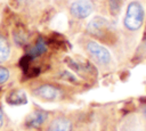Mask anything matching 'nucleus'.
I'll use <instances>...</instances> for the list:
<instances>
[{
	"instance_id": "obj_1",
	"label": "nucleus",
	"mask_w": 146,
	"mask_h": 131,
	"mask_svg": "<svg viewBox=\"0 0 146 131\" xmlns=\"http://www.w3.org/2000/svg\"><path fill=\"white\" fill-rule=\"evenodd\" d=\"M144 7L139 1H131L127 9L123 18V25L129 31H138L144 22Z\"/></svg>"
},
{
	"instance_id": "obj_2",
	"label": "nucleus",
	"mask_w": 146,
	"mask_h": 131,
	"mask_svg": "<svg viewBox=\"0 0 146 131\" xmlns=\"http://www.w3.org/2000/svg\"><path fill=\"white\" fill-rule=\"evenodd\" d=\"M86 50H87L88 55L90 56V58L95 63H97L99 66L107 67L112 64L111 52L108 51L107 48H105L100 43L92 41V40H89L86 42Z\"/></svg>"
},
{
	"instance_id": "obj_3",
	"label": "nucleus",
	"mask_w": 146,
	"mask_h": 131,
	"mask_svg": "<svg viewBox=\"0 0 146 131\" xmlns=\"http://www.w3.org/2000/svg\"><path fill=\"white\" fill-rule=\"evenodd\" d=\"M94 11V2L91 0H74L70 5V14L78 19H84Z\"/></svg>"
},
{
	"instance_id": "obj_4",
	"label": "nucleus",
	"mask_w": 146,
	"mask_h": 131,
	"mask_svg": "<svg viewBox=\"0 0 146 131\" xmlns=\"http://www.w3.org/2000/svg\"><path fill=\"white\" fill-rule=\"evenodd\" d=\"M33 93L38 98L46 100V101H55V100L60 99V97H62L60 89L52 84H49V83H43V84L38 85L33 90Z\"/></svg>"
},
{
	"instance_id": "obj_5",
	"label": "nucleus",
	"mask_w": 146,
	"mask_h": 131,
	"mask_svg": "<svg viewBox=\"0 0 146 131\" xmlns=\"http://www.w3.org/2000/svg\"><path fill=\"white\" fill-rule=\"evenodd\" d=\"M107 27H108V22H107L104 17H102V16H96V17H94V18L88 23V25H87V31H88L90 34L100 38V36L106 32Z\"/></svg>"
},
{
	"instance_id": "obj_6",
	"label": "nucleus",
	"mask_w": 146,
	"mask_h": 131,
	"mask_svg": "<svg viewBox=\"0 0 146 131\" xmlns=\"http://www.w3.org/2000/svg\"><path fill=\"white\" fill-rule=\"evenodd\" d=\"M72 122L65 116L55 117L48 125L47 131H72Z\"/></svg>"
},
{
	"instance_id": "obj_7",
	"label": "nucleus",
	"mask_w": 146,
	"mask_h": 131,
	"mask_svg": "<svg viewBox=\"0 0 146 131\" xmlns=\"http://www.w3.org/2000/svg\"><path fill=\"white\" fill-rule=\"evenodd\" d=\"M47 118V113L41 112V110H35L34 113H32L27 120H26V124L29 126H33V128H39L41 124H43L44 120Z\"/></svg>"
},
{
	"instance_id": "obj_8",
	"label": "nucleus",
	"mask_w": 146,
	"mask_h": 131,
	"mask_svg": "<svg viewBox=\"0 0 146 131\" xmlns=\"http://www.w3.org/2000/svg\"><path fill=\"white\" fill-rule=\"evenodd\" d=\"M7 101L10 105H22L26 103L25 93L21 90H14L7 96Z\"/></svg>"
},
{
	"instance_id": "obj_9",
	"label": "nucleus",
	"mask_w": 146,
	"mask_h": 131,
	"mask_svg": "<svg viewBox=\"0 0 146 131\" xmlns=\"http://www.w3.org/2000/svg\"><path fill=\"white\" fill-rule=\"evenodd\" d=\"M10 56V44L8 40L0 34V63L6 62Z\"/></svg>"
},
{
	"instance_id": "obj_10",
	"label": "nucleus",
	"mask_w": 146,
	"mask_h": 131,
	"mask_svg": "<svg viewBox=\"0 0 146 131\" xmlns=\"http://www.w3.org/2000/svg\"><path fill=\"white\" fill-rule=\"evenodd\" d=\"M46 50H47L46 42H44L42 39H39V40L36 41V43L32 47V49H31V51H30V57L40 56V55H42Z\"/></svg>"
},
{
	"instance_id": "obj_11",
	"label": "nucleus",
	"mask_w": 146,
	"mask_h": 131,
	"mask_svg": "<svg viewBox=\"0 0 146 131\" xmlns=\"http://www.w3.org/2000/svg\"><path fill=\"white\" fill-rule=\"evenodd\" d=\"M123 131H145V130L137 120H132V121L130 120L127 121L125 124L123 125Z\"/></svg>"
},
{
	"instance_id": "obj_12",
	"label": "nucleus",
	"mask_w": 146,
	"mask_h": 131,
	"mask_svg": "<svg viewBox=\"0 0 146 131\" xmlns=\"http://www.w3.org/2000/svg\"><path fill=\"white\" fill-rule=\"evenodd\" d=\"M9 76H10L9 69H8L7 67L0 66V84L6 83V82L9 80Z\"/></svg>"
},
{
	"instance_id": "obj_13",
	"label": "nucleus",
	"mask_w": 146,
	"mask_h": 131,
	"mask_svg": "<svg viewBox=\"0 0 146 131\" xmlns=\"http://www.w3.org/2000/svg\"><path fill=\"white\" fill-rule=\"evenodd\" d=\"M3 125V113H2V109L0 107V128Z\"/></svg>"
},
{
	"instance_id": "obj_14",
	"label": "nucleus",
	"mask_w": 146,
	"mask_h": 131,
	"mask_svg": "<svg viewBox=\"0 0 146 131\" xmlns=\"http://www.w3.org/2000/svg\"><path fill=\"white\" fill-rule=\"evenodd\" d=\"M141 113H143V115H144V118L146 120V105H144V106H143V109H141Z\"/></svg>"
}]
</instances>
